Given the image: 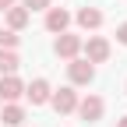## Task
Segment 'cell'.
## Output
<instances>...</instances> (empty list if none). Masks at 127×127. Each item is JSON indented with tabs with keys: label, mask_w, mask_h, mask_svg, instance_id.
Returning <instances> with one entry per match:
<instances>
[{
	"label": "cell",
	"mask_w": 127,
	"mask_h": 127,
	"mask_svg": "<svg viewBox=\"0 0 127 127\" xmlns=\"http://www.w3.org/2000/svg\"><path fill=\"white\" fill-rule=\"evenodd\" d=\"M25 99V81L18 74H0V102H21Z\"/></svg>",
	"instance_id": "obj_7"
},
{
	"label": "cell",
	"mask_w": 127,
	"mask_h": 127,
	"mask_svg": "<svg viewBox=\"0 0 127 127\" xmlns=\"http://www.w3.org/2000/svg\"><path fill=\"white\" fill-rule=\"evenodd\" d=\"M0 106H4V102H0Z\"/></svg>",
	"instance_id": "obj_19"
},
{
	"label": "cell",
	"mask_w": 127,
	"mask_h": 127,
	"mask_svg": "<svg viewBox=\"0 0 127 127\" xmlns=\"http://www.w3.org/2000/svg\"><path fill=\"white\" fill-rule=\"evenodd\" d=\"M50 95H53V85L46 81V78H32L25 85V102H32V106H46Z\"/></svg>",
	"instance_id": "obj_8"
},
{
	"label": "cell",
	"mask_w": 127,
	"mask_h": 127,
	"mask_svg": "<svg viewBox=\"0 0 127 127\" xmlns=\"http://www.w3.org/2000/svg\"><path fill=\"white\" fill-rule=\"evenodd\" d=\"M81 35L78 32H60V35H53V57H60V60H74V57H81Z\"/></svg>",
	"instance_id": "obj_3"
},
{
	"label": "cell",
	"mask_w": 127,
	"mask_h": 127,
	"mask_svg": "<svg viewBox=\"0 0 127 127\" xmlns=\"http://www.w3.org/2000/svg\"><path fill=\"white\" fill-rule=\"evenodd\" d=\"M18 4L25 11H46V7H53V0H18Z\"/></svg>",
	"instance_id": "obj_14"
},
{
	"label": "cell",
	"mask_w": 127,
	"mask_h": 127,
	"mask_svg": "<svg viewBox=\"0 0 127 127\" xmlns=\"http://www.w3.org/2000/svg\"><path fill=\"white\" fill-rule=\"evenodd\" d=\"M71 21H74V14L67 11V7H46V32L50 35H60V32H67L71 28Z\"/></svg>",
	"instance_id": "obj_6"
},
{
	"label": "cell",
	"mask_w": 127,
	"mask_h": 127,
	"mask_svg": "<svg viewBox=\"0 0 127 127\" xmlns=\"http://www.w3.org/2000/svg\"><path fill=\"white\" fill-rule=\"evenodd\" d=\"M28 21H32V11H25L21 4H14V7L4 11V28H11V32H25Z\"/></svg>",
	"instance_id": "obj_10"
},
{
	"label": "cell",
	"mask_w": 127,
	"mask_h": 127,
	"mask_svg": "<svg viewBox=\"0 0 127 127\" xmlns=\"http://www.w3.org/2000/svg\"><path fill=\"white\" fill-rule=\"evenodd\" d=\"M117 42H120V46H127V21H120V25H117Z\"/></svg>",
	"instance_id": "obj_15"
},
{
	"label": "cell",
	"mask_w": 127,
	"mask_h": 127,
	"mask_svg": "<svg viewBox=\"0 0 127 127\" xmlns=\"http://www.w3.org/2000/svg\"><path fill=\"white\" fill-rule=\"evenodd\" d=\"M81 57L88 64H106L109 57H113V42H109L106 35H88L81 42Z\"/></svg>",
	"instance_id": "obj_1"
},
{
	"label": "cell",
	"mask_w": 127,
	"mask_h": 127,
	"mask_svg": "<svg viewBox=\"0 0 127 127\" xmlns=\"http://www.w3.org/2000/svg\"><path fill=\"white\" fill-rule=\"evenodd\" d=\"M124 92H127V85H124Z\"/></svg>",
	"instance_id": "obj_18"
},
{
	"label": "cell",
	"mask_w": 127,
	"mask_h": 127,
	"mask_svg": "<svg viewBox=\"0 0 127 127\" xmlns=\"http://www.w3.org/2000/svg\"><path fill=\"white\" fill-rule=\"evenodd\" d=\"M95 81V64H88L85 57H74L67 60V85H92Z\"/></svg>",
	"instance_id": "obj_5"
},
{
	"label": "cell",
	"mask_w": 127,
	"mask_h": 127,
	"mask_svg": "<svg viewBox=\"0 0 127 127\" xmlns=\"http://www.w3.org/2000/svg\"><path fill=\"white\" fill-rule=\"evenodd\" d=\"M78 99H81V95L74 92V85H64V88H53L50 106H53V113H57V117H71L74 109H78Z\"/></svg>",
	"instance_id": "obj_4"
},
{
	"label": "cell",
	"mask_w": 127,
	"mask_h": 127,
	"mask_svg": "<svg viewBox=\"0 0 127 127\" xmlns=\"http://www.w3.org/2000/svg\"><path fill=\"white\" fill-rule=\"evenodd\" d=\"M25 106L21 102H4L0 106V124H7V127H25Z\"/></svg>",
	"instance_id": "obj_11"
},
{
	"label": "cell",
	"mask_w": 127,
	"mask_h": 127,
	"mask_svg": "<svg viewBox=\"0 0 127 127\" xmlns=\"http://www.w3.org/2000/svg\"><path fill=\"white\" fill-rule=\"evenodd\" d=\"M18 42H21V35H18V32L0 28V50H18Z\"/></svg>",
	"instance_id": "obj_13"
},
{
	"label": "cell",
	"mask_w": 127,
	"mask_h": 127,
	"mask_svg": "<svg viewBox=\"0 0 127 127\" xmlns=\"http://www.w3.org/2000/svg\"><path fill=\"white\" fill-rule=\"evenodd\" d=\"M74 113L81 117L85 124H99V120L106 117V99H102V95H95V92H88V95L78 99V109H74Z\"/></svg>",
	"instance_id": "obj_2"
},
{
	"label": "cell",
	"mask_w": 127,
	"mask_h": 127,
	"mask_svg": "<svg viewBox=\"0 0 127 127\" xmlns=\"http://www.w3.org/2000/svg\"><path fill=\"white\" fill-rule=\"evenodd\" d=\"M74 21H78V28H81V32H99L102 21H106V14H102L99 7H78Z\"/></svg>",
	"instance_id": "obj_9"
},
{
	"label": "cell",
	"mask_w": 127,
	"mask_h": 127,
	"mask_svg": "<svg viewBox=\"0 0 127 127\" xmlns=\"http://www.w3.org/2000/svg\"><path fill=\"white\" fill-rule=\"evenodd\" d=\"M117 127H127V117H120V120H117Z\"/></svg>",
	"instance_id": "obj_17"
},
{
	"label": "cell",
	"mask_w": 127,
	"mask_h": 127,
	"mask_svg": "<svg viewBox=\"0 0 127 127\" xmlns=\"http://www.w3.org/2000/svg\"><path fill=\"white\" fill-rule=\"evenodd\" d=\"M18 67H21L18 50H0V74H18Z\"/></svg>",
	"instance_id": "obj_12"
},
{
	"label": "cell",
	"mask_w": 127,
	"mask_h": 127,
	"mask_svg": "<svg viewBox=\"0 0 127 127\" xmlns=\"http://www.w3.org/2000/svg\"><path fill=\"white\" fill-rule=\"evenodd\" d=\"M18 0H0V11H7V7H14Z\"/></svg>",
	"instance_id": "obj_16"
}]
</instances>
